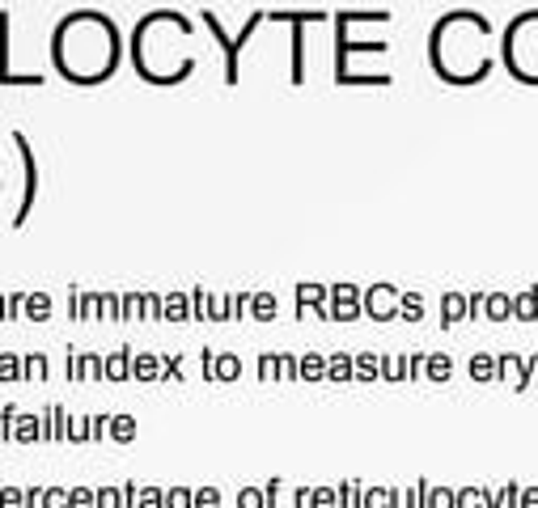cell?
Segmentation results:
<instances>
[{"mask_svg":"<svg viewBox=\"0 0 538 508\" xmlns=\"http://www.w3.org/2000/svg\"><path fill=\"white\" fill-rule=\"evenodd\" d=\"M68 508H98V487H68Z\"/></svg>","mask_w":538,"mask_h":508,"instance_id":"obj_35","label":"cell"},{"mask_svg":"<svg viewBox=\"0 0 538 508\" xmlns=\"http://www.w3.org/2000/svg\"><path fill=\"white\" fill-rule=\"evenodd\" d=\"M98 508H123L119 487H98Z\"/></svg>","mask_w":538,"mask_h":508,"instance_id":"obj_58","label":"cell"},{"mask_svg":"<svg viewBox=\"0 0 538 508\" xmlns=\"http://www.w3.org/2000/svg\"><path fill=\"white\" fill-rule=\"evenodd\" d=\"M466 377L479 381V386H488V381H500V365L492 352H475L471 360H466Z\"/></svg>","mask_w":538,"mask_h":508,"instance_id":"obj_15","label":"cell"},{"mask_svg":"<svg viewBox=\"0 0 538 508\" xmlns=\"http://www.w3.org/2000/svg\"><path fill=\"white\" fill-rule=\"evenodd\" d=\"M68 441H73V445H85L89 441V415L73 420V428H68Z\"/></svg>","mask_w":538,"mask_h":508,"instance_id":"obj_57","label":"cell"},{"mask_svg":"<svg viewBox=\"0 0 538 508\" xmlns=\"http://www.w3.org/2000/svg\"><path fill=\"white\" fill-rule=\"evenodd\" d=\"M68 318L81 322V288H68Z\"/></svg>","mask_w":538,"mask_h":508,"instance_id":"obj_60","label":"cell"},{"mask_svg":"<svg viewBox=\"0 0 538 508\" xmlns=\"http://www.w3.org/2000/svg\"><path fill=\"white\" fill-rule=\"evenodd\" d=\"M314 314L318 322H331V284H297V318Z\"/></svg>","mask_w":538,"mask_h":508,"instance_id":"obj_7","label":"cell"},{"mask_svg":"<svg viewBox=\"0 0 538 508\" xmlns=\"http://www.w3.org/2000/svg\"><path fill=\"white\" fill-rule=\"evenodd\" d=\"M68 381H106V356L98 352H68Z\"/></svg>","mask_w":538,"mask_h":508,"instance_id":"obj_9","label":"cell"},{"mask_svg":"<svg viewBox=\"0 0 538 508\" xmlns=\"http://www.w3.org/2000/svg\"><path fill=\"white\" fill-rule=\"evenodd\" d=\"M183 360H187V356H178V352L161 360V381H183V377H187V373H183Z\"/></svg>","mask_w":538,"mask_h":508,"instance_id":"obj_44","label":"cell"},{"mask_svg":"<svg viewBox=\"0 0 538 508\" xmlns=\"http://www.w3.org/2000/svg\"><path fill=\"white\" fill-rule=\"evenodd\" d=\"M390 508H420V487L411 483V487H394V496H390Z\"/></svg>","mask_w":538,"mask_h":508,"instance_id":"obj_42","label":"cell"},{"mask_svg":"<svg viewBox=\"0 0 538 508\" xmlns=\"http://www.w3.org/2000/svg\"><path fill=\"white\" fill-rule=\"evenodd\" d=\"M195 508H221V487H195Z\"/></svg>","mask_w":538,"mask_h":508,"instance_id":"obj_49","label":"cell"},{"mask_svg":"<svg viewBox=\"0 0 538 508\" xmlns=\"http://www.w3.org/2000/svg\"><path fill=\"white\" fill-rule=\"evenodd\" d=\"M255 373H259V381H280V352H263Z\"/></svg>","mask_w":538,"mask_h":508,"instance_id":"obj_38","label":"cell"},{"mask_svg":"<svg viewBox=\"0 0 538 508\" xmlns=\"http://www.w3.org/2000/svg\"><path fill=\"white\" fill-rule=\"evenodd\" d=\"M301 381H327V356L322 352L301 356Z\"/></svg>","mask_w":538,"mask_h":508,"instance_id":"obj_30","label":"cell"},{"mask_svg":"<svg viewBox=\"0 0 538 508\" xmlns=\"http://www.w3.org/2000/svg\"><path fill=\"white\" fill-rule=\"evenodd\" d=\"M0 381H22V356L0 352Z\"/></svg>","mask_w":538,"mask_h":508,"instance_id":"obj_39","label":"cell"},{"mask_svg":"<svg viewBox=\"0 0 538 508\" xmlns=\"http://www.w3.org/2000/svg\"><path fill=\"white\" fill-rule=\"evenodd\" d=\"M399 318H403V322H424V293H416V288H403Z\"/></svg>","mask_w":538,"mask_h":508,"instance_id":"obj_28","label":"cell"},{"mask_svg":"<svg viewBox=\"0 0 538 508\" xmlns=\"http://www.w3.org/2000/svg\"><path fill=\"white\" fill-rule=\"evenodd\" d=\"M327 381H356V356L352 352L327 356Z\"/></svg>","mask_w":538,"mask_h":508,"instance_id":"obj_22","label":"cell"},{"mask_svg":"<svg viewBox=\"0 0 538 508\" xmlns=\"http://www.w3.org/2000/svg\"><path fill=\"white\" fill-rule=\"evenodd\" d=\"M17 415H22V407H5V411H0V437H5V441H13V424H17Z\"/></svg>","mask_w":538,"mask_h":508,"instance_id":"obj_52","label":"cell"},{"mask_svg":"<svg viewBox=\"0 0 538 508\" xmlns=\"http://www.w3.org/2000/svg\"><path fill=\"white\" fill-rule=\"evenodd\" d=\"M47 377H51V360L43 352H26L22 356V381H34V386H39V381H47Z\"/></svg>","mask_w":538,"mask_h":508,"instance_id":"obj_23","label":"cell"},{"mask_svg":"<svg viewBox=\"0 0 538 508\" xmlns=\"http://www.w3.org/2000/svg\"><path fill=\"white\" fill-rule=\"evenodd\" d=\"M276 314H280L276 293H267V288H259V293H250V318H255V322H272Z\"/></svg>","mask_w":538,"mask_h":508,"instance_id":"obj_21","label":"cell"},{"mask_svg":"<svg viewBox=\"0 0 538 508\" xmlns=\"http://www.w3.org/2000/svg\"><path fill=\"white\" fill-rule=\"evenodd\" d=\"M399 301H403V288H394V284H373L365 288V301H361V310L373 318V322H399Z\"/></svg>","mask_w":538,"mask_h":508,"instance_id":"obj_6","label":"cell"},{"mask_svg":"<svg viewBox=\"0 0 538 508\" xmlns=\"http://www.w3.org/2000/svg\"><path fill=\"white\" fill-rule=\"evenodd\" d=\"M356 381H382V356L378 352H356Z\"/></svg>","mask_w":538,"mask_h":508,"instance_id":"obj_27","label":"cell"},{"mask_svg":"<svg viewBox=\"0 0 538 508\" xmlns=\"http://www.w3.org/2000/svg\"><path fill=\"white\" fill-rule=\"evenodd\" d=\"M166 508H195V487H166Z\"/></svg>","mask_w":538,"mask_h":508,"instance_id":"obj_41","label":"cell"},{"mask_svg":"<svg viewBox=\"0 0 538 508\" xmlns=\"http://www.w3.org/2000/svg\"><path fill=\"white\" fill-rule=\"evenodd\" d=\"M136 437H140L136 415H128V411H115V415H111V441H115V445H132Z\"/></svg>","mask_w":538,"mask_h":508,"instance_id":"obj_19","label":"cell"},{"mask_svg":"<svg viewBox=\"0 0 538 508\" xmlns=\"http://www.w3.org/2000/svg\"><path fill=\"white\" fill-rule=\"evenodd\" d=\"M166 322H191V293H183V288L166 293Z\"/></svg>","mask_w":538,"mask_h":508,"instance_id":"obj_26","label":"cell"},{"mask_svg":"<svg viewBox=\"0 0 538 508\" xmlns=\"http://www.w3.org/2000/svg\"><path fill=\"white\" fill-rule=\"evenodd\" d=\"M200 17H204V26H208L212 34H217V43H221V56H225V85H238V60H242V47H246V39H250V34L259 30V22H267V13H263V9H255V13L246 17V26H242L238 34H233V39L225 34L221 17L212 13V9H204Z\"/></svg>","mask_w":538,"mask_h":508,"instance_id":"obj_3","label":"cell"},{"mask_svg":"<svg viewBox=\"0 0 538 508\" xmlns=\"http://www.w3.org/2000/svg\"><path fill=\"white\" fill-rule=\"evenodd\" d=\"M238 508H267L263 487H242V492H238Z\"/></svg>","mask_w":538,"mask_h":508,"instance_id":"obj_48","label":"cell"},{"mask_svg":"<svg viewBox=\"0 0 538 508\" xmlns=\"http://www.w3.org/2000/svg\"><path fill=\"white\" fill-rule=\"evenodd\" d=\"M500 51H505V64H509V72L517 81L538 85V9L513 17Z\"/></svg>","mask_w":538,"mask_h":508,"instance_id":"obj_2","label":"cell"},{"mask_svg":"<svg viewBox=\"0 0 538 508\" xmlns=\"http://www.w3.org/2000/svg\"><path fill=\"white\" fill-rule=\"evenodd\" d=\"M51 310H56V301H51V293H43V288H34L26 297V322H47Z\"/></svg>","mask_w":538,"mask_h":508,"instance_id":"obj_24","label":"cell"},{"mask_svg":"<svg viewBox=\"0 0 538 508\" xmlns=\"http://www.w3.org/2000/svg\"><path fill=\"white\" fill-rule=\"evenodd\" d=\"M200 373L204 381H217V352L212 348H200Z\"/></svg>","mask_w":538,"mask_h":508,"instance_id":"obj_54","label":"cell"},{"mask_svg":"<svg viewBox=\"0 0 538 508\" xmlns=\"http://www.w3.org/2000/svg\"><path fill=\"white\" fill-rule=\"evenodd\" d=\"M13 144H17V157H22V178H26L22 204H17V212H13V229H26L30 225V208H34V199H39V157H34L26 132H13Z\"/></svg>","mask_w":538,"mask_h":508,"instance_id":"obj_4","label":"cell"},{"mask_svg":"<svg viewBox=\"0 0 538 508\" xmlns=\"http://www.w3.org/2000/svg\"><path fill=\"white\" fill-rule=\"evenodd\" d=\"M242 377V356L217 352V381H238Z\"/></svg>","mask_w":538,"mask_h":508,"instance_id":"obj_33","label":"cell"},{"mask_svg":"<svg viewBox=\"0 0 538 508\" xmlns=\"http://www.w3.org/2000/svg\"><path fill=\"white\" fill-rule=\"evenodd\" d=\"M43 508H68V487H43Z\"/></svg>","mask_w":538,"mask_h":508,"instance_id":"obj_53","label":"cell"},{"mask_svg":"<svg viewBox=\"0 0 538 508\" xmlns=\"http://www.w3.org/2000/svg\"><path fill=\"white\" fill-rule=\"evenodd\" d=\"M420 508H458V487H433L428 479H416Z\"/></svg>","mask_w":538,"mask_h":508,"instance_id":"obj_12","label":"cell"},{"mask_svg":"<svg viewBox=\"0 0 538 508\" xmlns=\"http://www.w3.org/2000/svg\"><path fill=\"white\" fill-rule=\"evenodd\" d=\"M9 13H0V85H43V72H26V77H17L9 68Z\"/></svg>","mask_w":538,"mask_h":508,"instance_id":"obj_10","label":"cell"},{"mask_svg":"<svg viewBox=\"0 0 538 508\" xmlns=\"http://www.w3.org/2000/svg\"><path fill=\"white\" fill-rule=\"evenodd\" d=\"M394 487H365V508H390Z\"/></svg>","mask_w":538,"mask_h":508,"instance_id":"obj_47","label":"cell"},{"mask_svg":"<svg viewBox=\"0 0 538 508\" xmlns=\"http://www.w3.org/2000/svg\"><path fill=\"white\" fill-rule=\"evenodd\" d=\"M132 360L136 352L123 343V348H115L111 356H106V381H132Z\"/></svg>","mask_w":538,"mask_h":508,"instance_id":"obj_17","label":"cell"},{"mask_svg":"<svg viewBox=\"0 0 538 508\" xmlns=\"http://www.w3.org/2000/svg\"><path fill=\"white\" fill-rule=\"evenodd\" d=\"M140 322H166V297L140 293Z\"/></svg>","mask_w":538,"mask_h":508,"instance_id":"obj_29","label":"cell"},{"mask_svg":"<svg viewBox=\"0 0 538 508\" xmlns=\"http://www.w3.org/2000/svg\"><path fill=\"white\" fill-rule=\"evenodd\" d=\"M496 365H500V381H509V390H517V394H526V390H530V381H534L530 356L500 352V356H496Z\"/></svg>","mask_w":538,"mask_h":508,"instance_id":"obj_8","label":"cell"},{"mask_svg":"<svg viewBox=\"0 0 538 508\" xmlns=\"http://www.w3.org/2000/svg\"><path fill=\"white\" fill-rule=\"evenodd\" d=\"M136 508H166V487H140Z\"/></svg>","mask_w":538,"mask_h":508,"instance_id":"obj_45","label":"cell"},{"mask_svg":"<svg viewBox=\"0 0 538 508\" xmlns=\"http://www.w3.org/2000/svg\"><path fill=\"white\" fill-rule=\"evenodd\" d=\"M0 322H9V293H0Z\"/></svg>","mask_w":538,"mask_h":508,"instance_id":"obj_63","label":"cell"},{"mask_svg":"<svg viewBox=\"0 0 538 508\" xmlns=\"http://www.w3.org/2000/svg\"><path fill=\"white\" fill-rule=\"evenodd\" d=\"M513 322H538V284L513 293Z\"/></svg>","mask_w":538,"mask_h":508,"instance_id":"obj_16","label":"cell"},{"mask_svg":"<svg viewBox=\"0 0 538 508\" xmlns=\"http://www.w3.org/2000/svg\"><path fill=\"white\" fill-rule=\"evenodd\" d=\"M102 318L106 322H123V297L119 293H102Z\"/></svg>","mask_w":538,"mask_h":508,"instance_id":"obj_46","label":"cell"},{"mask_svg":"<svg viewBox=\"0 0 538 508\" xmlns=\"http://www.w3.org/2000/svg\"><path fill=\"white\" fill-rule=\"evenodd\" d=\"M424 377H428V381H450V377H454V356H450V352H428Z\"/></svg>","mask_w":538,"mask_h":508,"instance_id":"obj_25","label":"cell"},{"mask_svg":"<svg viewBox=\"0 0 538 508\" xmlns=\"http://www.w3.org/2000/svg\"><path fill=\"white\" fill-rule=\"evenodd\" d=\"M428 365V352H407V381H420Z\"/></svg>","mask_w":538,"mask_h":508,"instance_id":"obj_51","label":"cell"},{"mask_svg":"<svg viewBox=\"0 0 538 508\" xmlns=\"http://www.w3.org/2000/svg\"><path fill=\"white\" fill-rule=\"evenodd\" d=\"M335 492H339V508H365V487L356 479H344Z\"/></svg>","mask_w":538,"mask_h":508,"instance_id":"obj_31","label":"cell"},{"mask_svg":"<svg viewBox=\"0 0 538 508\" xmlns=\"http://www.w3.org/2000/svg\"><path fill=\"white\" fill-rule=\"evenodd\" d=\"M280 487H284L280 479H267V487H263V496H267V508H276V504H280Z\"/></svg>","mask_w":538,"mask_h":508,"instance_id":"obj_61","label":"cell"},{"mask_svg":"<svg viewBox=\"0 0 538 508\" xmlns=\"http://www.w3.org/2000/svg\"><path fill=\"white\" fill-rule=\"evenodd\" d=\"M119 26L98 9H77L51 30V64L73 85H98L119 68Z\"/></svg>","mask_w":538,"mask_h":508,"instance_id":"obj_1","label":"cell"},{"mask_svg":"<svg viewBox=\"0 0 538 508\" xmlns=\"http://www.w3.org/2000/svg\"><path fill=\"white\" fill-rule=\"evenodd\" d=\"M310 508H339L335 487H310Z\"/></svg>","mask_w":538,"mask_h":508,"instance_id":"obj_43","label":"cell"},{"mask_svg":"<svg viewBox=\"0 0 538 508\" xmlns=\"http://www.w3.org/2000/svg\"><path fill=\"white\" fill-rule=\"evenodd\" d=\"M365 310L361 305H331V322H356Z\"/></svg>","mask_w":538,"mask_h":508,"instance_id":"obj_55","label":"cell"},{"mask_svg":"<svg viewBox=\"0 0 538 508\" xmlns=\"http://www.w3.org/2000/svg\"><path fill=\"white\" fill-rule=\"evenodd\" d=\"M361 301H365V288H356L348 280L331 284V305H361Z\"/></svg>","mask_w":538,"mask_h":508,"instance_id":"obj_32","label":"cell"},{"mask_svg":"<svg viewBox=\"0 0 538 508\" xmlns=\"http://www.w3.org/2000/svg\"><path fill=\"white\" fill-rule=\"evenodd\" d=\"M382 381H407V352L403 356H382Z\"/></svg>","mask_w":538,"mask_h":508,"instance_id":"obj_34","label":"cell"},{"mask_svg":"<svg viewBox=\"0 0 538 508\" xmlns=\"http://www.w3.org/2000/svg\"><path fill=\"white\" fill-rule=\"evenodd\" d=\"M39 441H47L43 415L22 411V415H17V424H13V445H39Z\"/></svg>","mask_w":538,"mask_h":508,"instance_id":"obj_11","label":"cell"},{"mask_svg":"<svg viewBox=\"0 0 538 508\" xmlns=\"http://www.w3.org/2000/svg\"><path fill=\"white\" fill-rule=\"evenodd\" d=\"M483 318H488V322H513V297L500 293V288H492L488 301H483Z\"/></svg>","mask_w":538,"mask_h":508,"instance_id":"obj_18","label":"cell"},{"mask_svg":"<svg viewBox=\"0 0 538 508\" xmlns=\"http://www.w3.org/2000/svg\"><path fill=\"white\" fill-rule=\"evenodd\" d=\"M458 322H471V310H466V293H445V297H441V331H454Z\"/></svg>","mask_w":538,"mask_h":508,"instance_id":"obj_13","label":"cell"},{"mask_svg":"<svg viewBox=\"0 0 538 508\" xmlns=\"http://www.w3.org/2000/svg\"><path fill=\"white\" fill-rule=\"evenodd\" d=\"M119 496H123V508H136V500H140V483L128 479V483L119 487Z\"/></svg>","mask_w":538,"mask_h":508,"instance_id":"obj_59","label":"cell"},{"mask_svg":"<svg viewBox=\"0 0 538 508\" xmlns=\"http://www.w3.org/2000/svg\"><path fill=\"white\" fill-rule=\"evenodd\" d=\"M208 301H212L208 288H191V322H208Z\"/></svg>","mask_w":538,"mask_h":508,"instance_id":"obj_40","label":"cell"},{"mask_svg":"<svg viewBox=\"0 0 538 508\" xmlns=\"http://www.w3.org/2000/svg\"><path fill=\"white\" fill-rule=\"evenodd\" d=\"M123 322H140V293H123Z\"/></svg>","mask_w":538,"mask_h":508,"instance_id":"obj_56","label":"cell"},{"mask_svg":"<svg viewBox=\"0 0 538 508\" xmlns=\"http://www.w3.org/2000/svg\"><path fill=\"white\" fill-rule=\"evenodd\" d=\"M522 508H538V487H522Z\"/></svg>","mask_w":538,"mask_h":508,"instance_id":"obj_62","label":"cell"},{"mask_svg":"<svg viewBox=\"0 0 538 508\" xmlns=\"http://www.w3.org/2000/svg\"><path fill=\"white\" fill-rule=\"evenodd\" d=\"M161 360H166V356H157V352H136V360H132V381H161Z\"/></svg>","mask_w":538,"mask_h":508,"instance_id":"obj_20","label":"cell"},{"mask_svg":"<svg viewBox=\"0 0 538 508\" xmlns=\"http://www.w3.org/2000/svg\"><path fill=\"white\" fill-rule=\"evenodd\" d=\"M43 415V432H47V441H68V428H73V415H68V407H47L39 411Z\"/></svg>","mask_w":538,"mask_h":508,"instance_id":"obj_14","label":"cell"},{"mask_svg":"<svg viewBox=\"0 0 538 508\" xmlns=\"http://www.w3.org/2000/svg\"><path fill=\"white\" fill-rule=\"evenodd\" d=\"M327 13H318V9H306V13H289V9H276V13H267V22H284V26H293V85H306V39H301V26L306 22H322Z\"/></svg>","mask_w":538,"mask_h":508,"instance_id":"obj_5","label":"cell"},{"mask_svg":"<svg viewBox=\"0 0 538 508\" xmlns=\"http://www.w3.org/2000/svg\"><path fill=\"white\" fill-rule=\"evenodd\" d=\"M81 322H106L102 318V293H81Z\"/></svg>","mask_w":538,"mask_h":508,"instance_id":"obj_37","label":"cell"},{"mask_svg":"<svg viewBox=\"0 0 538 508\" xmlns=\"http://www.w3.org/2000/svg\"><path fill=\"white\" fill-rule=\"evenodd\" d=\"M0 508H26V487H0Z\"/></svg>","mask_w":538,"mask_h":508,"instance_id":"obj_50","label":"cell"},{"mask_svg":"<svg viewBox=\"0 0 538 508\" xmlns=\"http://www.w3.org/2000/svg\"><path fill=\"white\" fill-rule=\"evenodd\" d=\"M458 508H488V487H458Z\"/></svg>","mask_w":538,"mask_h":508,"instance_id":"obj_36","label":"cell"}]
</instances>
